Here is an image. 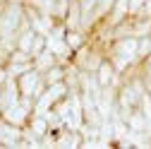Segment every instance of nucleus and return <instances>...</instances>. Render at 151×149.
I'll return each mask as SVG.
<instances>
[{"label": "nucleus", "mask_w": 151, "mask_h": 149, "mask_svg": "<svg viewBox=\"0 0 151 149\" xmlns=\"http://www.w3.org/2000/svg\"><path fill=\"white\" fill-rule=\"evenodd\" d=\"M14 82H17V89H19V96H29V99H34V101L46 91L43 74L36 70V67L24 70L19 77H14Z\"/></svg>", "instance_id": "1"}, {"label": "nucleus", "mask_w": 151, "mask_h": 149, "mask_svg": "<svg viewBox=\"0 0 151 149\" xmlns=\"http://www.w3.org/2000/svg\"><path fill=\"white\" fill-rule=\"evenodd\" d=\"M93 80H96V84L103 89V87H118L122 82V74L115 70V65H113V60L108 58V53H106V58L101 60V65L96 67V72H93Z\"/></svg>", "instance_id": "2"}, {"label": "nucleus", "mask_w": 151, "mask_h": 149, "mask_svg": "<svg viewBox=\"0 0 151 149\" xmlns=\"http://www.w3.org/2000/svg\"><path fill=\"white\" fill-rule=\"evenodd\" d=\"M24 144V127H17L0 118V147H22Z\"/></svg>", "instance_id": "3"}, {"label": "nucleus", "mask_w": 151, "mask_h": 149, "mask_svg": "<svg viewBox=\"0 0 151 149\" xmlns=\"http://www.w3.org/2000/svg\"><path fill=\"white\" fill-rule=\"evenodd\" d=\"M63 41L67 43V48L74 53V51H79L82 46H86L89 41H91V34L89 31H84V29H67L65 31V36H63Z\"/></svg>", "instance_id": "4"}, {"label": "nucleus", "mask_w": 151, "mask_h": 149, "mask_svg": "<svg viewBox=\"0 0 151 149\" xmlns=\"http://www.w3.org/2000/svg\"><path fill=\"white\" fill-rule=\"evenodd\" d=\"M60 63V58H58V53H55L50 46L43 51V53H39V55H36V58H34V67L36 70H39V72H46L48 67H53V65H58Z\"/></svg>", "instance_id": "5"}, {"label": "nucleus", "mask_w": 151, "mask_h": 149, "mask_svg": "<svg viewBox=\"0 0 151 149\" xmlns=\"http://www.w3.org/2000/svg\"><path fill=\"white\" fill-rule=\"evenodd\" d=\"M41 74H43L46 87H48V84H55V82H65V74H67V63H58V65L48 67V70H46V72H41Z\"/></svg>", "instance_id": "6"}, {"label": "nucleus", "mask_w": 151, "mask_h": 149, "mask_svg": "<svg viewBox=\"0 0 151 149\" xmlns=\"http://www.w3.org/2000/svg\"><path fill=\"white\" fill-rule=\"evenodd\" d=\"M34 36H36V29H31V27H24V29H19V34L14 36V48H22V51H29V53H31Z\"/></svg>", "instance_id": "7"}, {"label": "nucleus", "mask_w": 151, "mask_h": 149, "mask_svg": "<svg viewBox=\"0 0 151 149\" xmlns=\"http://www.w3.org/2000/svg\"><path fill=\"white\" fill-rule=\"evenodd\" d=\"M137 72L142 74V80H144L146 89L151 91V53L146 55V58H142V60L137 63Z\"/></svg>", "instance_id": "8"}, {"label": "nucleus", "mask_w": 151, "mask_h": 149, "mask_svg": "<svg viewBox=\"0 0 151 149\" xmlns=\"http://www.w3.org/2000/svg\"><path fill=\"white\" fill-rule=\"evenodd\" d=\"M24 3H29L31 7H36L39 12H43V14H50V17H53L58 0H24Z\"/></svg>", "instance_id": "9"}, {"label": "nucleus", "mask_w": 151, "mask_h": 149, "mask_svg": "<svg viewBox=\"0 0 151 149\" xmlns=\"http://www.w3.org/2000/svg\"><path fill=\"white\" fill-rule=\"evenodd\" d=\"M48 48V34H41V31H36L34 36V43H31V58H36L39 53H43Z\"/></svg>", "instance_id": "10"}, {"label": "nucleus", "mask_w": 151, "mask_h": 149, "mask_svg": "<svg viewBox=\"0 0 151 149\" xmlns=\"http://www.w3.org/2000/svg\"><path fill=\"white\" fill-rule=\"evenodd\" d=\"M113 3H115V0H96V24H101L106 17L110 14Z\"/></svg>", "instance_id": "11"}, {"label": "nucleus", "mask_w": 151, "mask_h": 149, "mask_svg": "<svg viewBox=\"0 0 151 149\" xmlns=\"http://www.w3.org/2000/svg\"><path fill=\"white\" fill-rule=\"evenodd\" d=\"M139 14L151 20V0H144V5H142V12H139ZM139 14H137V17H139Z\"/></svg>", "instance_id": "12"}, {"label": "nucleus", "mask_w": 151, "mask_h": 149, "mask_svg": "<svg viewBox=\"0 0 151 149\" xmlns=\"http://www.w3.org/2000/svg\"><path fill=\"white\" fill-rule=\"evenodd\" d=\"M0 99H3V82H0Z\"/></svg>", "instance_id": "13"}]
</instances>
